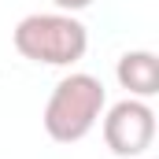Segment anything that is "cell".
<instances>
[{
	"label": "cell",
	"instance_id": "obj_4",
	"mask_svg": "<svg viewBox=\"0 0 159 159\" xmlns=\"http://www.w3.org/2000/svg\"><path fill=\"white\" fill-rule=\"evenodd\" d=\"M115 78H119V85L129 96L152 100L159 93V59H156V52H148V48L122 52L119 63H115Z\"/></svg>",
	"mask_w": 159,
	"mask_h": 159
},
{
	"label": "cell",
	"instance_id": "obj_3",
	"mask_svg": "<svg viewBox=\"0 0 159 159\" xmlns=\"http://www.w3.org/2000/svg\"><path fill=\"white\" fill-rule=\"evenodd\" d=\"M100 119H104V144L119 159L144 156L156 141V111L148 107V100L126 96L119 104H111Z\"/></svg>",
	"mask_w": 159,
	"mask_h": 159
},
{
	"label": "cell",
	"instance_id": "obj_5",
	"mask_svg": "<svg viewBox=\"0 0 159 159\" xmlns=\"http://www.w3.org/2000/svg\"><path fill=\"white\" fill-rule=\"evenodd\" d=\"M52 4H56L59 11H67V15H74V11H85V7H89L93 0H52Z\"/></svg>",
	"mask_w": 159,
	"mask_h": 159
},
{
	"label": "cell",
	"instance_id": "obj_1",
	"mask_svg": "<svg viewBox=\"0 0 159 159\" xmlns=\"http://www.w3.org/2000/svg\"><path fill=\"white\" fill-rule=\"evenodd\" d=\"M11 44L22 59L41 67H74L89 52V30L85 22L67 11H34L19 19L11 30Z\"/></svg>",
	"mask_w": 159,
	"mask_h": 159
},
{
	"label": "cell",
	"instance_id": "obj_2",
	"mask_svg": "<svg viewBox=\"0 0 159 159\" xmlns=\"http://www.w3.org/2000/svg\"><path fill=\"white\" fill-rule=\"evenodd\" d=\"M104 107H107L104 81L85 74V70H74V74L56 81L41 122H44V133L56 144H78L81 137L93 133V126L100 122Z\"/></svg>",
	"mask_w": 159,
	"mask_h": 159
}]
</instances>
